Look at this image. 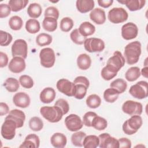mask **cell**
Wrapping results in <instances>:
<instances>
[{
    "label": "cell",
    "mask_w": 148,
    "mask_h": 148,
    "mask_svg": "<svg viewBox=\"0 0 148 148\" xmlns=\"http://www.w3.org/2000/svg\"><path fill=\"white\" fill-rule=\"evenodd\" d=\"M141 43L136 40L127 44L124 48V57L128 65H134L139 61L141 54Z\"/></svg>",
    "instance_id": "obj_1"
},
{
    "label": "cell",
    "mask_w": 148,
    "mask_h": 148,
    "mask_svg": "<svg viewBox=\"0 0 148 148\" xmlns=\"http://www.w3.org/2000/svg\"><path fill=\"white\" fill-rule=\"evenodd\" d=\"M40 114L50 123H57L60 121L63 116L62 110L56 106H42L40 109Z\"/></svg>",
    "instance_id": "obj_2"
},
{
    "label": "cell",
    "mask_w": 148,
    "mask_h": 148,
    "mask_svg": "<svg viewBox=\"0 0 148 148\" xmlns=\"http://www.w3.org/2000/svg\"><path fill=\"white\" fill-rule=\"evenodd\" d=\"M125 60L124 56L120 51L117 50L108 59L105 67L110 72L117 74V72L125 65Z\"/></svg>",
    "instance_id": "obj_3"
},
{
    "label": "cell",
    "mask_w": 148,
    "mask_h": 148,
    "mask_svg": "<svg viewBox=\"0 0 148 148\" xmlns=\"http://www.w3.org/2000/svg\"><path fill=\"white\" fill-rule=\"evenodd\" d=\"M130 94L134 98L142 99L147 97L148 84L146 81H139L131 86L129 90Z\"/></svg>",
    "instance_id": "obj_4"
},
{
    "label": "cell",
    "mask_w": 148,
    "mask_h": 148,
    "mask_svg": "<svg viewBox=\"0 0 148 148\" xmlns=\"http://www.w3.org/2000/svg\"><path fill=\"white\" fill-rule=\"evenodd\" d=\"M17 128L16 123L12 119L7 117L1 127V135L6 140H12L16 135V129Z\"/></svg>",
    "instance_id": "obj_5"
},
{
    "label": "cell",
    "mask_w": 148,
    "mask_h": 148,
    "mask_svg": "<svg viewBox=\"0 0 148 148\" xmlns=\"http://www.w3.org/2000/svg\"><path fill=\"white\" fill-rule=\"evenodd\" d=\"M40 62L42 66L46 68L53 66L56 61V56L54 50L50 47L42 49L39 53Z\"/></svg>",
    "instance_id": "obj_6"
},
{
    "label": "cell",
    "mask_w": 148,
    "mask_h": 148,
    "mask_svg": "<svg viewBox=\"0 0 148 148\" xmlns=\"http://www.w3.org/2000/svg\"><path fill=\"white\" fill-rule=\"evenodd\" d=\"M128 17L127 12L123 8H113L108 14V20L113 24H120L125 22Z\"/></svg>",
    "instance_id": "obj_7"
},
{
    "label": "cell",
    "mask_w": 148,
    "mask_h": 148,
    "mask_svg": "<svg viewBox=\"0 0 148 148\" xmlns=\"http://www.w3.org/2000/svg\"><path fill=\"white\" fill-rule=\"evenodd\" d=\"M83 44L85 50L89 53L101 52L105 46L103 40L97 38H86Z\"/></svg>",
    "instance_id": "obj_8"
},
{
    "label": "cell",
    "mask_w": 148,
    "mask_h": 148,
    "mask_svg": "<svg viewBox=\"0 0 148 148\" xmlns=\"http://www.w3.org/2000/svg\"><path fill=\"white\" fill-rule=\"evenodd\" d=\"M11 50L13 57H20L25 59L27 57L28 45L27 42L24 39H16L13 42Z\"/></svg>",
    "instance_id": "obj_9"
},
{
    "label": "cell",
    "mask_w": 148,
    "mask_h": 148,
    "mask_svg": "<svg viewBox=\"0 0 148 148\" xmlns=\"http://www.w3.org/2000/svg\"><path fill=\"white\" fill-rule=\"evenodd\" d=\"M122 110L124 113L130 115H140L143 111V106L141 103L132 100H127L122 105Z\"/></svg>",
    "instance_id": "obj_10"
},
{
    "label": "cell",
    "mask_w": 148,
    "mask_h": 148,
    "mask_svg": "<svg viewBox=\"0 0 148 148\" xmlns=\"http://www.w3.org/2000/svg\"><path fill=\"white\" fill-rule=\"evenodd\" d=\"M56 87L58 90L62 94L68 97H73L75 89L73 82L66 79H61L57 81Z\"/></svg>",
    "instance_id": "obj_11"
},
{
    "label": "cell",
    "mask_w": 148,
    "mask_h": 148,
    "mask_svg": "<svg viewBox=\"0 0 148 148\" xmlns=\"http://www.w3.org/2000/svg\"><path fill=\"white\" fill-rule=\"evenodd\" d=\"M65 124L67 129L72 132L77 131L83 126L80 117L75 114H71L65 119Z\"/></svg>",
    "instance_id": "obj_12"
},
{
    "label": "cell",
    "mask_w": 148,
    "mask_h": 148,
    "mask_svg": "<svg viewBox=\"0 0 148 148\" xmlns=\"http://www.w3.org/2000/svg\"><path fill=\"white\" fill-rule=\"evenodd\" d=\"M138 34L137 25L132 22L124 24L121 27V36L125 40H129L135 38Z\"/></svg>",
    "instance_id": "obj_13"
},
{
    "label": "cell",
    "mask_w": 148,
    "mask_h": 148,
    "mask_svg": "<svg viewBox=\"0 0 148 148\" xmlns=\"http://www.w3.org/2000/svg\"><path fill=\"white\" fill-rule=\"evenodd\" d=\"M100 148H119V140L108 133H103L98 136Z\"/></svg>",
    "instance_id": "obj_14"
},
{
    "label": "cell",
    "mask_w": 148,
    "mask_h": 148,
    "mask_svg": "<svg viewBox=\"0 0 148 148\" xmlns=\"http://www.w3.org/2000/svg\"><path fill=\"white\" fill-rule=\"evenodd\" d=\"M26 66L24 58L20 57H14L8 64L9 71L14 73H19L24 71Z\"/></svg>",
    "instance_id": "obj_15"
},
{
    "label": "cell",
    "mask_w": 148,
    "mask_h": 148,
    "mask_svg": "<svg viewBox=\"0 0 148 148\" xmlns=\"http://www.w3.org/2000/svg\"><path fill=\"white\" fill-rule=\"evenodd\" d=\"M13 102L17 107L26 108L29 106L31 99L29 96L25 92H18L14 95Z\"/></svg>",
    "instance_id": "obj_16"
},
{
    "label": "cell",
    "mask_w": 148,
    "mask_h": 148,
    "mask_svg": "<svg viewBox=\"0 0 148 148\" xmlns=\"http://www.w3.org/2000/svg\"><path fill=\"white\" fill-rule=\"evenodd\" d=\"M6 117L13 120L16 123L17 128H21L24 125L25 115L22 110L16 109H13L9 112L8 115Z\"/></svg>",
    "instance_id": "obj_17"
},
{
    "label": "cell",
    "mask_w": 148,
    "mask_h": 148,
    "mask_svg": "<svg viewBox=\"0 0 148 148\" xmlns=\"http://www.w3.org/2000/svg\"><path fill=\"white\" fill-rule=\"evenodd\" d=\"M90 19L98 25L103 24L106 21L105 11L99 8L92 9L90 13Z\"/></svg>",
    "instance_id": "obj_18"
},
{
    "label": "cell",
    "mask_w": 148,
    "mask_h": 148,
    "mask_svg": "<svg viewBox=\"0 0 148 148\" xmlns=\"http://www.w3.org/2000/svg\"><path fill=\"white\" fill-rule=\"evenodd\" d=\"M50 143L56 148H63L66 145L67 138L64 134L56 132L51 136Z\"/></svg>",
    "instance_id": "obj_19"
},
{
    "label": "cell",
    "mask_w": 148,
    "mask_h": 148,
    "mask_svg": "<svg viewBox=\"0 0 148 148\" xmlns=\"http://www.w3.org/2000/svg\"><path fill=\"white\" fill-rule=\"evenodd\" d=\"M39 145L40 139L39 136L35 134H30L25 137L24 142L19 147L38 148Z\"/></svg>",
    "instance_id": "obj_20"
},
{
    "label": "cell",
    "mask_w": 148,
    "mask_h": 148,
    "mask_svg": "<svg viewBox=\"0 0 148 148\" xmlns=\"http://www.w3.org/2000/svg\"><path fill=\"white\" fill-rule=\"evenodd\" d=\"M119 3L125 5L127 8L132 12L140 10L144 7L146 1L145 0H122L117 1Z\"/></svg>",
    "instance_id": "obj_21"
},
{
    "label": "cell",
    "mask_w": 148,
    "mask_h": 148,
    "mask_svg": "<svg viewBox=\"0 0 148 148\" xmlns=\"http://www.w3.org/2000/svg\"><path fill=\"white\" fill-rule=\"evenodd\" d=\"M56 96L55 90L52 87H46L40 93L39 98L42 103H49L53 102Z\"/></svg>",
    "instance_id": "obj_22"
},
{
    "label": "cell",
    "mask_w": 148,
    "mask_h": 148,
    "mask_svg": "<svg viewBox=\"0 0 148 148\" xmlns=\"http://www.w3.org/2000/svg\"><path fill=\"white\" fill-rule=\"evenodd\" d=\"M94 6L95 3L93 0H77L76 2V8L82 13L91 11L94 9Z\"/></svg>",
    "instance_id": "obj_23"
},
{
    "label": "cell",
    "mask_w": 148,
    "mask_h": 148,
    "mask_svg": "<svg viewBox=\"0 0 148 148\" xmlns=\"http://www.w3.org/2000/svg\"><path fill=\"white\" fill-rule=\"evenodd\" d=\"M128 127L136 133L138 130L141 127L143 121L140 115H133L131 117L125 121Z\"/></svg>",
    "instance_id": "obj_24"
},
{
    "label": "cell",
    "mask_w": 148,
    "mask_h": 148,
    "mask_svg": "<svg viewBox=\"0 0 148 148\" xmlns=\"http://www.w3.org/2000/svg\"><path fill=\"white\" fill-rule=\"evenodd\" d=\"M80 34L84 37L92 35L95 31V27L88 21L83 22L78 29Z\"/></svg>",
    "instance_id": "obj_25"
},
{
    "label": "cell",
    "mask_w": 148,
    "mask_h": 148,
    "mask_svg": "<svg viewBox=\"0 0 148 148\" xmlns=\"http://www.w3.org/2000/svg\"><path fill=\"white\" fill-rule=\"evenodd\" d=\"M77 65L79 69L84 71L87 70L91 65V59L88 54H81L77 58Z\"/></svg>",
    "instance_id": "obj_26"
},
{
    "label": "cell",
    "mask_w": 148,
    "mask_h": 148,
    "mask_svg": "<svg viewBox=\"0 0 148 148\" xmlns=\"http://www.w3.org/2000/svg\"><path fill=\"white\" fill-rule=\"evenodd\" d=\"M42 12L41 6L38 3H32L29 5L27 9V14L32 18H36L40 17Z\"/></svg>",
    "instance_id": "obj_27"
},
{
    "label": "cell",
    "mask_w": 148,
    "mask_h": 148,
    "mask_svg": "<svg viewBox=\"0 0 148 148\" xmlns=\"http://www.w3.org/2000/svg\"><path fill=\"white\" fill-rule=\"evenodd\" d=\"M3 86L10 92H16L20 87V82L13 77H8L3 83Z\"/></svg>",
    "instance_id": "obj_28"
},
{
    "label": "cell",
    "mask_w": 148,
    "mask_h": 148,
    "mask_svg": "<svg viewBox=\"0 0 148 148\" xmlns=\"http://www.w3.org/2000/svg\"><path fill=\"white\" fill-rule=\"evenodd\" d=\"M40 23L36 19L30 18L25 23V29L29 34H36L40 31Z\"/></svg>",
    "instance_id": "obj_29"
},
{
    "label": "cell",
    "mask_w": 148,
    "mask_h": 148,
    "mask_svg": "<svg viewBox=\"0 0 148 148\" xmlns=\"http://www.w3.org/2000/svg\"><path fill=\"white\" fill-rule=\"evenodd\" d=\"M42 27L48 32H53L57 28V20L53 17H45L42 22Z\"/></svg>",
    "instance_id": "obj_30"
},
{
    "label": "cell",
    "mask_w": 148,
    "mask_h": 148,
    "mask_svg": "<svg viewBox=\"0 0 148 148\" xmlns=\"http://www.w3.org/2000/svg\"><path fill=\"white\" fill-rule=\"evenodd\" d=\"M99 138L94 135L86 136L83 140V147L84 148H96L99 146Z\"/></svg>",
    "instance_id": "obj_31"
},
{
    "label": "cell",
    "mask_w": 148,
    "mask_h": 148,
    "mask_svg": "<svg viewBox=\"0 0 148 148\" xmlns=\"http://www.w3.org/2000/svg\"><path fill=\"white\" fill-rule=\"evenodd\" d=\"M140 69L138 66H132L125 73V77L128 82L136 80L140 76Z\"/></svg>",
    "instance_id": "obj_32"
},
{
    "label": "cell",
    "mask_w": 148,
    "mask_h": 148,
    "mask_svg": "<svg viewBox=\"0 0 148 148\" xmlns=\"http://www.w3.org/2000/svg\"><path fill=\"white\" fill-rule=\"evenodd\" d=\"M120 93L116 89L109 88L105 90L103 92V98L108 103H113L118 98Z\"/></svg>",
    "instance_id": "obj_33"
},
{
    "label": "cell",
    "mask_w": 148,
    "mask_h": 148,
    "mask_svg": "<svg viewBox=\"0 0 148 148\" xmlns=\"http://www.w3.org/2000/svg\"><path fill=\"white\" fill-rule=\"evenodd\" d=\"M28 2V0H10L8 5L10 6L12 12H17L25 8Z\"/></svg>",
    "instance_id": "obj_34"
},
{
    "label": "cell",
    "mask_w": 148,
    "mask_h": 148,
    "mask_svg": "<svg viewBox=\"0 0 148 148\" xmlns=\"http://www.w3.org/2000/svg\"><path fill=\"white\" fill-rule=\"evenodd\" d=\"M86 136V134L83 131L75 132L71 136V142L75 146L83 147V140Z\"/></svg>",
    "instance_id": "obj_35"
},
{
    "label": "cell",
    "mask_w": 148,
    "mask_h": 148,
    "mask_svg": "<svg viewBox=\"0 0 148 148\" xmlns=\"http://www.w3.org/2000/svg\"><path fill=\"white\" fill-rule=\"evenodd\" d=\"M110 87L116 89L120 94H121L126 90L127 88V83L124 79L118 78L111 82Z\"/></svg>",
    "instance_id": "obj_36"
},
{
    "label": "cell",
    "mask_w": 148,
    "mask_h": 148,
    "mask_svg": "<svg viewBox=\"0 0 148 148\" xmlns=\"http://www.w3.org/2000/svg\"><path fill=\"white\" fill-rule=\"evenodd\" d=\"M108 126V122L105 119L100 117L99 116H96L92 122L91 127L94 128L98 131L104 130Z\"/></svg>",
    "instance_id": "obj_37"
},
{
    "label": "cell",
    "mask_w": 148,
    "mask_h": 148,
    "mask_svg": "<svg viewBox=\"0 0 148 148\" xmlns=\"http://www.w3.org/2000/svg\"><path fill=\"white\" fill-rule=\"evenodd\" d=\"M86 105L91 109L98 108L101 103V99L100 97L97 94H91L86 99Z\"/></svg>",
    "instance_id": "obj_38"
},
{
    "label": "cell",
    "mask_w": 148,
    "mask_h": 148,
    "mask_svg": "<svg viewBox=\"0 0 148 148\" xmlns=\"http://www.w3.org/2000/svg\"><path fill=\"white\" fill-rule=\"evenodd\" d=\"M52 36L46 33L39 34L36 38V43L39 46L49 45L52 42Z\"/></svg>",
    "instance_id": "obj_39"
},
{
    "label": "cell",
    "mask_w": 148,
    "mask_h": 148,
    "mask_svg": "<svg viewBox=\"0 0 148 148\" xmlns=\"http://www.w3.org/2000/svg\"><path fill=\"white\" fill-rule=\"evenodd\" d=\"M29 127L34 131H39L43 127V122L39 117H32L29 121Z\"/></svg>",
    "instance_id": "obj_40"
},
{
    "label": "cell",
    "mask_w": 148,
    "mask_h": 148,
    "mask_svg": "<svg viewBox=\"0 0 148 148\" xmlns=\"http://www.w3.org/2000/svg\"><path fill=\"white\" fill-rule=\"evenodd\" d=\"M23 25L22 18L18 16H13L11 17L9 20V27L14 31L20 30Z\"/></svg>",
    "instance_id": "obj_41"
},
{
    "label": "cell",
    "mask_w": 148,
    "mask_h": 148,
    "mask_svg": "<svg viewBox=\"0 0 148 148\" xmlns=\"http://www.w3.org/2000/svg\"><path fill=\"white\" fill-rule=\"evenodd\" d=\"M73 25L74 23L73 20L69 17H65L62 18L60 21V28L62 31L67 32L73 28Z\"/></svg>",
    "instance_id": "obj_42"
},
{
    "label": "cell",
    "mask_w": 148,
    "mask_h": 148,
    "mask_svg": "<svg viewBox=\"0 0 148 148\" xmlns=\"http://www.w3.org/2000/svg\"><path fill=\"white\" fill-rule=\"evenodd\" d=\"M75 85V93L73 97L77 99H83L86 95L88 88L84 84H77Z\"/></svg>",
    "instance_id": "obj_43"
},
{
    "label": "cell",
    "mask_w": 148,
    "mask_h": 148,
    "mask_svg": "<svg viewBox=\"0 0 148 148\" xmlns=\"http://www.w3.org/2000/svg\"><path fill=\"white\" fill-rule=\"evenodd\" d=\"M70 38L73 43L79 45H83L86 39V38L80 34L78 29H75L71 32Z\"/></svg>",
    "instance_id": "obj_44"
},
{
    "label": "cell",
    "mask_w": 148,
    "mask_h": 148,
    "mask_svg": "<svg viewBox=\"0 0 148 148\" xmlns=\"http://www.w3.org/2000/svg\"><path fill=\"white\" fill-rule=\"evenodd\" d=\"M19 82L21 86L25 88L29 89L34 86V80L32 77L27 75H23L19 77Z\"/></svg>",
    "instance_id": "obj_45"
},
{
    "label": "cell",
    "mask_w": 148,
    "mask_h": 148,
    "mask_svg": "<svg viewBox=\"0 0 148 148\" xmlns=\"http://www.w3.org/2000/svg\"><path fill=\"white\" fill-rule=\"evenodd\" d=\"M12 35L6 31H0V45L1 46H7L12 41Z\"/></svg>",
    "instance_id": "obj_46"
},
{
    "label": "cell",
    "mask_w": 148,
    "mask_h": 148,
    "mask_svg": "<svg viewBox=\"0 0 148 148\" xmlns=\"http://www.w3.org/2000/svg\"><path fill=\"white\" fill-rule=\"evenodd\" d=\"M54 105L56 106H58L62 110L64 115L68 113V112L69 110V105L68 102L64 99H62V98L58 99L55 102Z\"/></svg>",
    "instance_id": "obj_47"
},
{
    "label": "cell",
    "mask_w": 148,
    "mask_h": 148,
    "mask_svg": "<svg viewBox=\"0 0 148 148\" xmlns=\"http://www.w3.org/2000/svg\"><path fill=\"white\" fill-rule=\"evenodd\" d=\"M97 116V114L94 112H86L83 117V123L86 127H91V124L94 118Z\"/></svg>",
    "instance_id": "obj_48"
},
{
    "label": "cell",
    "mask_w": 148,
    "mask_h": 148,
    "mask_svg": "<svg viewBox=\"0 0 148 148\" xmlns=\"http://www.w3.org/2000/svg\"><path fill=\"white\" fill-rule=\"evenodd\" d=\"M45 17H53L58 19L59 17V11L54 6H49L47 8L45 11Z\"/></svg>",
    "instance_id": "obj_49"
},
{
    "label": "cell",
    "mask_w": 148,
    "mask_h": 148,
    "mask_svg": "<svg viewBox=\"0 0 148 148\" xmlns=\"http://www.w3.org/2000/svg\"><path fill=\"white\" fill-rule=\"evenodd\" d=\"M12 10L10 6L6 3L0 4V18H5L8 17L11 12Z\"/></svg>",
    "instance_id": "obj_50"
},
{
    "label": "cell",
    "mask_w": 148,
    "mask_h": 148,
    "mask_svg": "<svg viewBox=\"0 0 148 148\" xmlns=\"http://www.w3.org/2000/svg\"><path fill=\"white\" fill-rule=\"evenodd\" d=\"M101 75L104 80H110L114 78L117 75V73H114L110 72L105 66H104L101 70Z\"/></svg>",
    "instance_id": "obj_51"
},
{
    "label": "cell",
    "mask_w": 148,
    "mask_h": 148,
    "mask_svg": "<svg viewBox=\"0 0 148 148\" xmlns=\"http://www.w3.org/2000/svg\"><path fill=\"white\" fill-rule=\"evenodd\" d=\"M73 83L75 84H84L87 88H88L90 86V82L88 79L86 77L83 76H79L76 77L73 81Z\"/></svg>",
    "instance_id": "obj_52"
},
{
    "label": "cell",
    "mask_w": 148,
    "mask_h": 148,
    "mask_svg": "<svg viewBox=\"0 0 148 148\" xmlns=\"http://www.w3.org/2000/svg\"><path fill=\"white\" fill-rule=\"evenodd\" d=\"M118 140L120 148H130L131 147V141L127 138H121Z\"/></svg>",
    "instance_id": "obj_53"
},
{
    "label": "cell",
    "mask_w": 148,
    "mask_h": 148,
    "mask_svg": "<svg viewBox=\"0 0 148 148\" xmlns=\"http://www.w3.org/2000/svg\"><path fill=\"white\" fill-rule=\"evenodd\" d=\"M8 57L7 54L2 51L0 52V67L3 68L8 64Z\"/></svg>",
    "instance_id": "obj_54"
},
{
    "label": "cell",
    "mask_w": 148,
    "mask_h": 148,
    "mask_svg": "<svg viewBox=\"0 0 148 148\" xmlns=\"http://www.w3.org/2000/svg\"><path fill=\"white\" fill-rule=\"evenodd\" d=\"M9 112V108L8 105L4 102L0 103V116H2Z\"/></svg>",
    "instance_id": "obj_55"
},
{
    "label": "cell",
    "mask_w": 148,
    "mask_h": 148,
    "mask_svg": "<svg viewBox=\"0 0 148 148\" xmlns=\"http://www.w3.org/2000/svg\"><path fill=\"white\" fill-rule=\"evenodd\" d=\"M113 2V0H98L97 1L98 5L103 8H108L110 7L112 5Z\"/></svg>",
    "instance_id": "obj_56"
},
{
    "label": "cell",
    "mask_w": 148,
    "mask_h": 148,
    "mask_svg": "<svg viewBox=\"0 0 148 148\" xmlns=\"http://www.w3.org/2000/svg\"><path fill=\"white\" fill-rule=\"evenodd\" d=\"M147 69H148V68L146 66L143 68L140 72V74H142V75L146 78H147Z\"/></svg>",
    "instance_id": "obj_57"
}]
</instances>
